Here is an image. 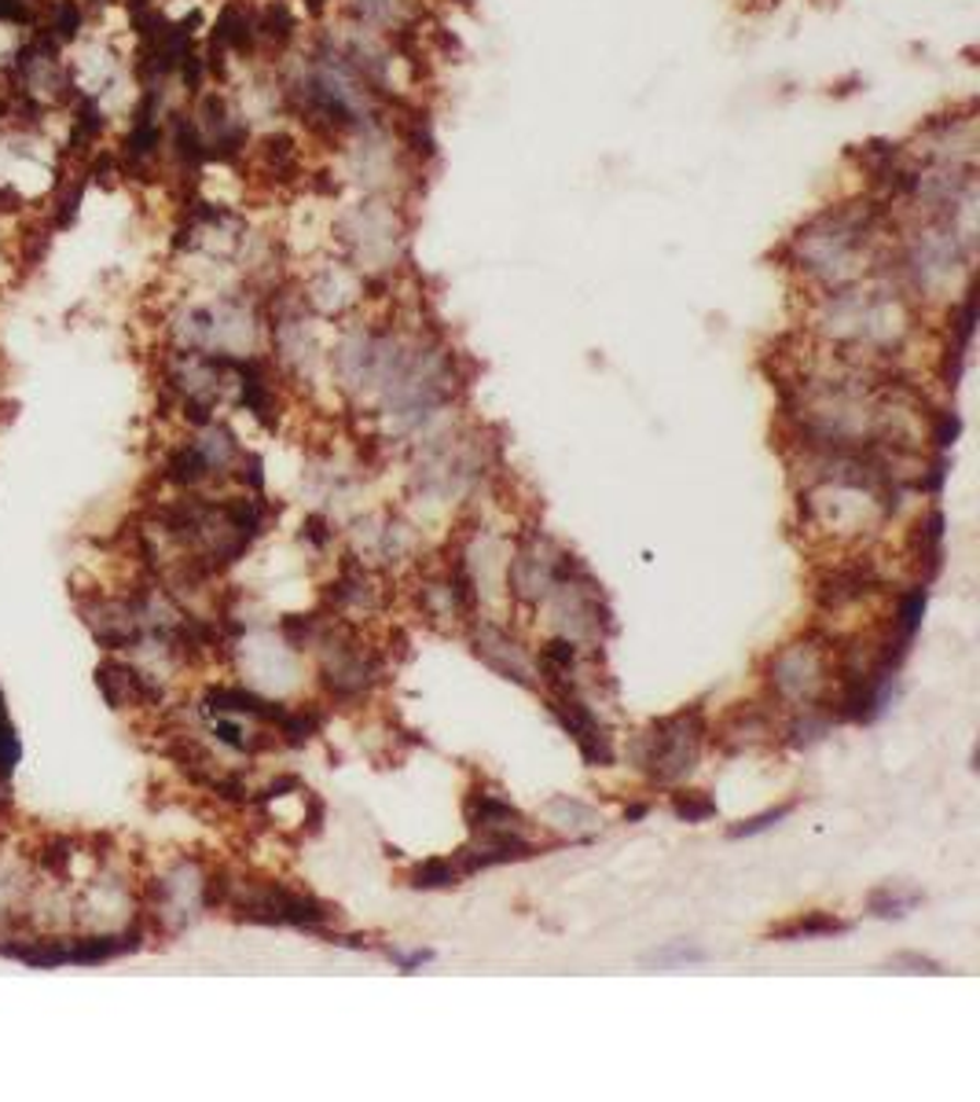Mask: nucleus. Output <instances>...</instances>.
I'll list each match as a JSON object with an SVG mask.
<instances>
[{
    "label": "nucleus",
    "mask_w": 980,
    "mask_h": 1102,
    "mask_svg": "<svg viewBox=\"0 0 980 1102\" xmlns=\"http://www.w3.org/2000/svg\"><path fill=\"white\" fill-rule=\"evenodd\" d=\"M702 739H705L702 709L676 713V717L650 724V731L642 735L636 747V761L653 783H680L698 764Z\"/></svg>",
    "instance_id": "f03ea898"
},
{
    "label": "nucleus",
    "mask_w": 980,
    "mask_h": 1102,
    "mask_svg": "<svg viewBox=\"0 0 980 1102\" xmlns=\"http://www.w3.org/2000/svg\"><path fill=\"white\" fill-rule=\"evenodd\" d=\"M170 147H173V162L181 177L195 181L198 170L206 166V147H203V133L195 125V114H184L176 111L170 114Z\"/></svg>",
    "instance_id": "f8f14e48"
},
{
    "label": "nucleus",
    "mask_w": 980,
    "mask_h": 1102,
    "mask_svg": "<svg viewBox=\"0 0 980 1102\" xmlns=\"http://www.w3.org/2000/svg\"><path fill=\"white\" fill-rule=\"evenodd\" d=\"M96 684H100L103 695H107V702L114 709H122V706H158V702H162V688H158L151 677H144L140 669L125 666V661H114V658L100 661Z\"/></svg>",
    "instance_id": "0eeeda50"
},
{
    "label": "nucleus",
    "mask_w": 980,
    "mask_h": 1102,
    "mask_svg": "<svg viewBox=\"0 0 980 1102\" xmlns=\"http://www.w3.org/2000/svg\"><path fill=\"white\" fill-rule=\"evenodd\" d=\"M925 600H930V592L925 588H911L908 595L900 600V639L903 644H911L914 633H919V625H922V614H925Z\"/></svg>",
    "instance_id": "4be33fe9"
},
{
    "label": "nucleus",
    "mask_w": 980,
    "mask_h": 1102,
    "mask_svg": "<svg viewBox=\"0 0 980 1102\" xmlns=\"http://www.w3.org/2000/svg\"><path fill=\"white\" fill-rule=\"evenodd\" d=\"M195 125H198V133H203L206 162H236L250 144L247 122H242L239 114L228 107V100L217 96V92L198 100Z\"/></svg>",
    "instance_id": "20e7f679"
},
{
    "label": "nucleus",
    "mask_w": 980,
    "mask_h": 1102,
    "mask_svg": "<svg viewBox=\"0 0 980 1102\" xmlns=\"http://www.w3.org/2000/svg\"><path fill=\"white\" fill-rule=\"evenodd\" d=\"M327 4H331V0H305V8H309V15H323V12H327Z\"/></svg>",
    "instance_id": "473e14b6"
},
{
    "label": "nucleus",
    "mask_w": 980,
    "mask_h": 1102,
    "mask_svg": "<svg viewBox=\"0 0 980 1102\" xmlns=\"http://www.w3.org/2000/svg\"><path fill=\"white\" fill-rule=\"evenodd\" d=\"M642 816H647V805H631V808H625V820H642Z\"/></svg>",
    "instance_id": "72a5a7b5"
},
{
    "label": "nucleus",
    "mask_w": 980,
    "mask_h": 1102,
    "mask_svg": "<svg viewBox=\"0 0 980 1102\" xmlns=\"http://www.w3.org/2000/svg\"><path fill=\"white\" fill-rule=\"evenodd\" d=\"M463 878V871L452 864V860H426L412 871V886L415 889H448Z\"/></svg>",
    "instance_id": "412c9836"
},
{
    "label": "nucleus",
    "mask_w": 980,
    "mask_h": 1102,
    "mask_svg": "<svg viewBox=\"0 0 980 1102\" xmlns=\"http://www.w3.org/2000/svg\"><path fill=\"white\" fill-rule=\"evenodd\" d=\"M276 728H280V735H283V739H287L290 742V747H301V742H309L312 739V731L316 728H320V713H283V717H280V724H276Z\"/></svg>",
    "instance_id": "5701e85b"
},
{
    "label": "nucleus",
    "mask_w": 980,
    "mask_h": 1102,
    "mask_svg": "<svg viewBox=\"0 0 980 1102\" xmlns=\"http://www.w3.org/2000/svg\"><path fill=\"white\" fill-rule=\"evenodd\" d=\"M261 162H265L269 170L280 173V177L283 173H294V170H298V147H294L290 136H283V133L265 136V140H261Z\"/></svg>",
    "instance_id": "aec40b11"
},
{
    "label": "nucleus",
    "mask_w": 980,
    "mask_h": 1102,
    "mask_svg": "<svg viewBox=\"0 0 980 1102\" xmlns=\"http://www.w3.org/2000/svg\"><path fill=\"white\" fill-rule=\"evenodd\" d=\"M874 911H878L881 919H892V916H903L908 908L919 905V897H908V900H900V897H892V894H874Z\"/></svg>",
    "instance_id": "cd10ccee"
},
{
    "label": "nucleus",
    "mask_w": 980,
    "mask_h": 1102,
    "mask_svg": "<svg viewBox=\"0 0 980 1102\" xmlns=\"http://www.w3.org/2000/svg\"><path fill=\"white\" fill-rule=\"evenodd\" d=\"M551 713L558 717V724L573 735V742H577V750H581V758L588 764H609L614 761V742H609V735L606 728L599 724V717L592 709L584 706L577 695H569V691H562L558 698H551Z\"/></svg>",
    "instance_id": "39448f33"
},
{
    "label": "nucleus",
    "mask_w": 980,
    "mask_h": 1102,
    "mask_svg": "<svg viewBox=\"0 0 980 1102\" xmlns=\"http://www.w3.org/2000/svg\"><path fill=\"white\" fill-rule=\"evenodd\" d=\"M239 919L247 922H269V927H323L331 919L320 900L309 894H294L287 886H276V882H265V886H254L247 897L236 900Z\"/></svg>",
    "instance_id": "7ed1b4c3"
},
{
    "label": "nucleus",
    "mask_w": 980,
    "mask_h": 1102,
    "mask_svg": "<svg viewBox=\"0 0 980 1102\" xmlns=\"http://www.w3.org/2000/svg\"><path fill=\"white\" fill-rule=\"evenodd\" d=\"M209 475H214V467H209V459L198 445L176 448L170 456V464H166V478H170L173 486H198V481Z\"/></svg>",
    "instance_id": "a211bd4d"
},
{
    "label": "nucleus",
    "mask_w": 980,
    "mask_h": 1102,
    "mask_svg": "<svg viewBox=\"0 0 980 1102\" xmlns=\"http://www.w3.org/2000/svg\"><path fill=\"white\" fill-rule=\"evenodd\" d=\"M573 661H577V647L569 644V639H551V644L544 647V655H540L544 673L551 677V680H566V673L573 669Z\"/></svg>",
    "instance_id": "393cba45"
},
{
    "label": "nucleus",
    "mask_w": 980,
    "mask_h": 1102,
    "mask_svg": "<svg viewBox=\"0 0 980 1102\" xmlns=\"http://www.w3.org/2000/svg\"><path fill=\"white\" fill-rule=\"evenodd\" d=\"M958 430H962V419H958V416H944V419H941V427H936V445H941V448L955 445Z\"/></svg>",
    "instance_id": "c756f323"
},
{
    "label": "nucleus",
    "mask_w": 980,
    "mask_h": 1102,
    "mask_svg": "<svg viewBox=\"0 0 980 1102\" xmlns=\"http://www.w3.org/2000/svg\"><path fill=\"white\" fill-rule=\"evenodd\" d=\"M41 867H48L52 871V875H59V871H67L70 867V860H73V853H70V838H52V842L45 845V849H41Z\"/></svg>",
    "instance_id": "bb28decb"
},
{
    "label": "nucleus",
    "mask_w": 980,
    "mask_h": 1102,
    "mask_svg": "<svg viewBox=\"0 0 980 1102\" xmlns=\"http://www.w3.org/2000/svg\"><path fill=\"white\" fill-rule=\"evenodd\" d=\"M209 48L225 52V56H254L258 52V26H254V8L247 0H228L220 8L214 30H209Z\"/></svg>",
    "instance_id": "1a4fd4ad"
},
{
    "label": "nucleus",
    "mask_w": 980,
    "mask_h": 1102,
    "mask_svg": "<svg viewBox=\"0 0 980 1102\" xmlns=\"http://www.w3.org/2000/svg\"><path fill=\"white\" fill-rule=\"evenodd\" d=\"M26 209V195L15 192L12 184H0V214H23Z\"/></svg>",
    "instance_id": "c85d7f7f"
},
{
    "label": "nucleus",
    "mask_w": 980,
    "mask_h": 1102,
    "mask_svg": "<svg viewBox=\"0 0 980 1102\" xmlns=\"http://www.w3.org/2000/svg\"><path fill=\"white\" fill-rule=\"evenodd\" d=\"M789 808H794V805H778V808H767V813L753 816V820H745V823H739V827H731V838H750V834H761V831H767V827H775L778 820H786V816H789Z\"/></svg>",
    "instance_id": "a878e982"
},
{
    "label": "nucleus",
    "mask_w": 980,
    "mask_h": 1102,
    "mask_svg": "<svg viewBox=\"0 0 980 1102\" xmlns=\"http://www.w3.org/2000/svg\"><path fill=\"white\" fill-rule=\"evenodd\" d=\"M86 192H89V181H86V166L78 162H67L59 159V173H56V188H52V198H48V214L45 220L56 232L70 228L73 220L81 214V203H86Z\"/></svg>",
    "instance_id": "9d476101"
},
{
    "label": "nucleus",
    "mask_w": 980,
    "mask_h": 1102,
    "mask_svg": "<svg viewBox=\"0 0 980 1102\" xmlns=\"http://www.w3.org/2000/svg\"><path fill=\"white\" fill-rule=\"evenodd\" d=\"M8 808H12V797H8V791L0 786V813H8Z\"/></svg>",
    "instance_id": "f704fd0d"
},
{
    "label": "nucleus",
    "mask_w": 980,
    "mask_h": 1102,
    "mask_svg": "<svg viewBox=\"0 0 980 1102\" xmlns=\"http://www.w3.org/2000/svg\"><path fill=\"white\" fill-rule=\"evenodd\" d=\"M305 537H309L316 548H323L327 544V530H323V519H309L305 522Z\"/></svg>",
    "instance_id": "2f4dec72"
},
{
    "label": "nucleus",
    "mask_w": 980,
    "mask_h": 1102,
    "mask_svg": "<svg viewBox=\"0 0 980 1102\" xmlns=\"http://www.w3.org/2000/svg\"><path fill=\"white\" fill-rule=\"evenodd\" d=\"M467 823L474 834H508L522 831V813L492 794H474L467 802Z\"/></svg>",
    "instance_id": "2eb2a0df"
},
{
    "label": "nucleus",
    "mask_w": 980,
    "mask_h": 1102,
    "mask_svg": "<svg viewBox=\"0 0 980 1102\" xmlns=\"http://www.w3.org/2000/svg\"><path fill=\"white\" fill-rule=\"evenodd\" d=\"M848 927L834 916H823V911H811V916L789 922V927L775 930V938L783 941H800V938H830V933H845Z\"/></svg>",
    "instance_id": "6ab92c4d"
},
{
    "label": "nucleus",
    "mask_w": 980,
    "mask_h": 1102,
    "mask_svg": "<svg viewBox=\"0 0 980 1102\" xmlns=\"http://www.w3.org/2000/svg\"><path fill=\"white\" fill-rule=\"evenodd\" d=\"M772 684L783 698H808L819 684V661L808 647L789 650L775 661L772 669Z\"/></svg>",
    "instance_id": "9b49d317"
},
{
    "label": "nucleus",
    "mask_w": 980,
    "mask_h": 1102,
    "mask_svg": "<svg viewBox=\"0 0 980 1102\" xmlns=\"http://www.w3.org/2000/svg\"><path fill=\"white\" fill-rule=\"evenodd\" d=\"M378 680V661L367 655V650L353 644H339L323 661V684L334 691L339 698H356L364 695Z\"/></svg>",
    "instance_id": "423d86ee"
},
{
    "label": "nucleus",
    "mask_w": 980,
    "mask_h": 1102,
    "mask_svg": "<svg viewBox=\"0 0 980 1102\" xmlns=\"http://www.w3.org/2000/svg\"><path fill=\"white\" fill-rule=\"evenodd\" d=\"M41 26L67 48L81 37V30H86V8H81V0H45V8H41Z\"/></svg>",
    "instance_id": "dca6fc26"
},
{
    "label": "nucleus",
    "mask_w": 980,
    "mask_h": 1102,
    "mask_svg": "<svg viewBox=\"0 0 980 1102\" xmlns=\"http://www.w3.org/2000/svg\"><path fill=\"white\" fill-rule=\"evenodd\" d=\"M254 26H258V48L265 52H287L290 41L298 37V19H294L287 0H265L254 8Z\"/></svg>",
    "instance_id": "ddd939ff"
},
{
    "label": "nucleus",
    "mask_w": 980,
    "mask_h": 1102,
    "mask_svg": "<svg viewBox=\"0 0 980 1102\" xmlns=\"http://www.w3.org/2000/svg\"><path fill=\"white\" fill-rule=\"evenodd\" d=\"M92 8H107V4H118V0H89Z\"/></svg>",
    "instance_id": "c9c22d12"
},
{
    "label": "nucleus",
    "mask_w": 980,
    "mask_h": 1102,
    "mask_svg": "<svg viewBox=\"0 0 980 1102\" xmlns=\"http://www.w3.org/2000/svg\"><path fill=\"white\" fill-rule=\"evenodd\" d=\"M206 709L209 713H239V717H254V720H265V724H280V717L287 709L280 702H269L254 695V691H242V688H214L206 695Z\"/></svg>",
    "instance_id": "4468645a"
},
{
    "label": "nucleus",
    "mask_w": 980,
    "mask_h": 1102,
    "mask_svg": "<svg viewBox=\"0 0 980 1102\" xmlns=\"http://www.w3.org/2000/svg\"><path fill=\"white\" fill-rule=\"evenodd\" d=\"M242 481H250L254 489L265 486V478H261V459L258 456H247V464H242Z\"/></svg>",
    "instance_id": "7c9ffc66"
},
{
    "label": "nucleus",
    "mask_w": 980,
    "mask_h": 1102,
    "mask_svg": "<svg viewBox=\"0 0 980 1102\" xmlns=\"http://www.w3.org/2000/svg\"><path fill=\"white\" fill-rule=\"evenodd\" d=\"M867 584H874V573L863 570V566H852V570H837L830 573L823 588H819V603L823 606H841V603H852L867 592Z\"/></svg>",
    "instance_id": "f3484780"
},
{
    "label": "nucleus",
    "mask_w": 980,
    "mask_h": 1102,
    "mask_svg": "<svg viewBox=\"0 0 980 1102\" xmlns=\"http://www.w3.org/2000/svg\"><path fill=\"white\" fill-rule=\"evenodd\" d=\"M881 217H885L881 203H845L837 209H827L808 228H800L794 239V254L800 269L816 272L823 280L845 276V272H852V261L870 247Z\"/></svg>",
    "instance_id": "f257e3e1"
},
{
    "label": "nucleus",
    "mask_w": 980,
    "mask_h": 1102,
    "mask_svg": "<svg viewBox=\"0 0 980 1102\" xmlns=\"http://www.w3.org/2000/svg\"><path fill=\"white\" fill-rule=\"evenodd\" d=\"M672 813L680 816V820H687V823H705V820H713L716 816V802L709 794H702V791H687V794H676V802H672Z\"/></svg>",
    "instance_id": "b1692460"
},
{
    "label": "nucleus",
    "mask_w": 980,
    "mask_h": 1102,
    "mask_svg": "<svg viewBox=\"0 0 980 1102\" xmlns=\"http://www.w3.org/2000/svg\"><path fill=\"white\" fill-rule=\"evenodd\" d=\"M536 853L533 842H525L519 831L508 834H474L470 845H463L456 853V867L463 875H474V871L497 867V864H514V860H529Z\"/></svg>",
    "instance_id": "6e6552de"
}]
</instances>
